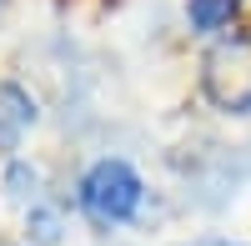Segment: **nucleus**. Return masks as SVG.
<instances>
[{
    "label": "nucleus",
    "instance_id": "f257e3e1",
    "mask_svg": "<svg viewBox=\"0 0 251 246\" xmlns=\"http://www.w3.org/2000/svg\"><path fill=\"white\" fill-rule=\"evenodd\" d=\"M201 91L221 111H251V30L221 35L201 60Z\"/></svg>",
    "mask_w": 251,
    "mask_h": 246
},
{
    "label": "nucleus",
    "instance_id": "f03ea898",
    "mask_svg": "<svg viewBox=\"0 0 251 246\" xmlns=\"http://www.w3.org/2000/svg\"><path fill=\"white\" fill-rule=\"evenodd\" d=\"M141 206V176L126 166V161L106 156L96 161L80 181V211H86L96 226H116V221H131Z\"/></svg>",
    "mask_w": 251,
    "mask_h": 246
},
{
    "label": "nucleus",
    "instance_id": "7ed1b4c3",
    "mask_svg": "<svg viewBox=\"0 0 251 246\" xmlns=\"http://www.w3.org/2000/svg\"><path fill=\"white\" fill-rule=\"evenodd\" d=\"M30 121H35V100L20 86L0 80V151H15L20 136L30 131Z\"/></svg>",
    "mask_w": 251,
    "mask_h": 246
},
{
    "label": "nucleus",
    "instance_id": "20e7f679",
    "mask_svg": "<svg viewBox=\"0 0 251 246\" xmlns=\"http://www.w3.org/2000/svg\"><path fill=\"white\" fill-rule=\"evenodd\" d=\"M236 0H191V25L196 30H221L226 20H231Z\"/></svg>",
    "mask_w": 251,
    "mask_h": 246
},
{
    "label": "nucleus",
    "instance_id": "39448f33",
    "mask_svg": "<svg viewBox=\"0 0 251 246\" xmlns=\"http://www.w3.org/2000/svg\"><path fill=\"white\" fill-rule=\"evenodd\" d=\"M30 221H35V241H55L60 236V221L55 216H30Z\"/></svg>",
    "mask_w": 251,
    "mask_h": 246
},
{
    "label": "nucleus",
    "instance_id": "423d86ee",
    "mask_svg": "<svg viewBox=\"0 0 251 246\" xmlns=\"http://www.w3.org/2000/svg\"><path fill=\"white\" fill-rule=\"evenodd\" d=\"M186 246H241V241H226V236H201V241H186Z\"/></svg>",
    "mask_w": 251,
    "mask_h": 246
}]
</instances>
